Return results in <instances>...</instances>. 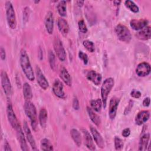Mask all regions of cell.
Segmentation results:
<instances>
[{"mask_svg": "<svg viewBox=\"0 0 151 151\" xmlns=\"http://www.w3.org/2000/svg\"><path fill=\"white\" fill-rule=\"evenodd\" d=\"M48 61L51 69L55 71L57 68L56 58L55 54L51 50H50L48 52Z\"/></svg>", "mask_w": 151, "mask_h": 151, "instance_id": "obj_33", "label": "cell"}, {"mask_svg": "<svg viewBox=\"0 0 151 151\" xmlns=\"http://www.w3.org/2000/svg\"><path fill=\"white\" fill-rule=\"evenodd\" d=\"M114 143L115 149L117 150H121L124 146V143L123 140L118 136H115L114 139Z\"/></svg>", "mask_w": 151, "mask_h": 151, "instance_id": "obj_35", "label": "cell"}, {"mask_svg": "<svg viewBox=\"0 0 151 151\" xmlns=\"http://www.w3.org/2000/svg\"><path fill=\"white\" fill-rule=\"evenodd\" d=\"M5 9L7 24L10 28L15 29L17 27L16 15L13 5L10 1L6 2Z\"/></svg>", "mask_w": 151, "mask_h": 151, "instance_id": "obj_5", "label": "cell"}, {"mask_svg": "<svg viewBox=\"0 0 151 151\" xmlns=\"http://www.w3.org/2000/svg\"><path fill=\"white\" fill-rule=\"evenodd\" d=\"M133 101L130 100H129L127 106H126V107L124 109V115L128 114L131 111V110H132V109L133 108Z\"/></svg>", "mask_w": 151, "mask_h": 151, "instance_id": "obj_38", "label": "cell"}, {"mask_svg": "<svg viewBox=\"0 0 151 151\" xmlns=\"http://www.w3.org/2000/svg\"><path fill=\"white\" fill-rule=\"evenodd\" d=\"M114 84V79L111 77H109L105 79L101 87V97L104 109L106 107L107 101L109 94L111 91Z\"/></svg>", "mask_w": 151, "mask_h": 151, "instance_id": "obj_3", "label": "cell"}, {"mask_svg": "<svg viewBox=\"0 0 151 151\" xmlns=\"http://www.w3.org/2000/svg\"><path fill=\"white\" fill-rule=\"evenodd\" d=\"M53 47L55 52V54L58 58L61 61H65L67 55L66 52L62 43V41L58 38L57 37L55 38L53 43Z\"/></svg>", "mask_w": 151, "mask_h": 151, "instance_id": "obj_7", "label": "cell"}, {"mask_svg": "<svg viewBox=\"0 0 151 151\" xmlns=\"http://www.w3.org/2000/svg\"><path fill=\"white\" fill-rule=\"evenodd\" d=\"M0 55H1V58L2 60H5V58H6L5 50L2 47H1L0 48Z\"/></svg>", "mask_w": 151, "mask_h": 151, "instance_id": "obj_43", "label": "cell"}, {"mask_svg": "<svg viewBox=\"0 0 151 151\" xmlns=\"http://www.w3.org/2000/svg\"><path fill=\"white\" fill-rule=\"evenodd\" d=\"M30 14V10L28 7H25L24 10L23 12V20L25 21H28V19L29 18V15Z\"/></svg>", "mask_w": 151, "mask_h": 151, "instance_id": "obj_40", "label": "cell"}, {"mask_svg": "<svg viewBox=\"0 0 151 151\" xmlns=\"http://www.w3.org/2000/svg\"><path fill=\"white\" fill-rule=\"evenodd\" d=\"M150 117V112L148 110H142L139 112L135 117V123L140 126L146 122Z\"/></svg>", "mask_w": 151, "mask_h": 151, "instance_id": "obj_20", "label": "cell"}, {"mask_svg": "<svg viewBox=\"0 0 151 151\" xmlns=\"http://www.w3.org/2000/svg\"><path fill=\"white\" fill-rule=\"evenodd\" d=\"M113 3L115 5H119L121 3V1H113Z\"/></svg>", "mask_w": 151, "mask_h": 151, "instance_id": "obj_47", "label": "cell"}, {"mask_svg": "<svg viewBox=\"0 0 151 151\" xmlns=\"http://www.w3.org/2000/svg\"><path fill=\"white\" fill-rule=\"evenodd\" d=\"M57 27L59 31L63 36L65 37L67 35L70 30V27L65 19L63 18H58L57 20Z\"/></svg>", "mask_w": 151, "mask_h": 151, "instance_id": "obj_21", "label": "cell"}, {"mask_svg": "<svg viewBox=\"0 0 151 151\" xmlns=\"http://www.w3.org/2000/svg\"><path fill=\"white\" fill-rule=\"evenodd\" d=\"M48 117L47 111L45 109L42 108L39 113V122L40 126L42 128H45L47 124V120Z\"/></svg>", "mask_w": 151, "mask_h": 151, "instance_id": "obj_28", "label": "cell"}, {"mask_svg": "<svg viewBox=\"0 0 151 151\" xmlns=\"http://www.w3.org/2000/svg\"><path fill=\"white\" fill-rule=\"evenodd\" d=\"M1 82L5 94L7 97H10L12 93V86L7 73L4 70L1 72Z\"/></svg>", "mask_w": 151, "mask_h": 151, "instance_id": "obj_6", "label": "cell"}, {"mask_svg": "<svg viewBox=\"0 0 151 151\" xmlns=\"http://www.w3.org/2000/svg\"><path fill=\"white\" fill-rule=\"evenodd\" d=\"M78 27L79 31L83 34H86L88 31L87 27V26L84 22V21L83 19H81L78 21Z\"/></svg>", "mask_w": 151, "mask_h": 151, "instance_id": "obj_36", "label": "cell"}, {"mask_svg": "<svg viewBox=\"0 0 151 151\" xmlns=\"http://www.w3.org/2000/svg\"><path fill=\"white\" fill-rule=\"evenodd\" d=\"M90 106L91 109L96 112H100L103 106L102 100L100 99H97L96 100H92L90 101Z\"/></svg>", "mask_w": 151, "mask_h": 151, "instance_id": "obj_31", "label": "cell"}, {"mask_svg": "<svg viewBox=\"0 0 151 151\" xmlns=\"http://www.w3.org/2000/svg\"><path fill=\"white\" fill-rule=\"evenodd\" d=\"M149 22L146 19H133L130 22L131 28L136 31H140L146 27Z\"/></svg>", "mask_w": 151, "mask_h": 151, "instance_id": "obj_17", "label": "cell"}, {"mask_svg": "<svg viewBox=\"0 0 151 151\" xmlns=\"http://www.w3.org/2000/svg\"><path fill=\"white\" fill-rule=\"evenodd\" d=\"M136 37L137 39L142 41H146L150 38L151 28L150 26H146L142 29L140 30L136 34Z\"/></svg>", "mask_w": 151, "mask_h": 151, "instance_id": "obj_22", "label": "cell"}, {"mask_svg": "<svg viewBox=\"0 0 151 151\" xmlns=\"http://www.w3.org/2000/svg\"><path fill=\"white\" fill-rule=\"evenodd\" d=\"M84 1H76V4L79 7L83 6V5H84Z\"/></svg>", "mask_w": 151, "mask_h": 151, "instance_id": "obj_46", "label": "cell"}, {"mask_svg": "<svg viewBox=\"0 0 151 151\" xmlns=\"http://www.w3.org/2000/svg\"><path fill=\"white\" fill-rule=\"evenodd\" d=\"M81 132H82L83 134V139L86 146L90 150H95L96 146L94 145L93 139L90 133L86 129H81Z\"/></svg>", "mask_w": 151, "mask_h": 151, "instance_id": "obj_15", "label": "cell"}, {"mask_svg": "<svg viewBox=\"0 0 151 151\" xmlns=\"http://www.w3.org/2000/svg\"><path fill=\"white\" fill-rule=\"evenodd\" d=\"M54 94L60 99H64L65 97V94L64 91V86L63 83L59 80H55L52 88Z\"/></svg>", "mask_w": 151, "mask_h": 151, "instance_id": "obj_10", "label": "cell"}, {"mask_svg": "<svg viewBox=\"0 0 151 151\" xmlns=\"http://www.w3.org/2000/svg\"><path fill=\"white\" fill-rule=\"evenodd\" d=\"M90 132L97 146L103 149L104 147V142L100 133L93 126H90Z\"/></svg>", "mask_w": 151, "mask_h": 151, "instance_id": "obj_19", "label": "cell"}, {"mask_svg": "<svg viewBox=\"0 0 151 151\" xmlns=\"http://www.w3.org/2000/svg\"><path fill=\"white\" fill-rule=\"evenodd\" d=\"M150 97H146L143 101V106L144 107H148L150 105Z\"/></svg>", "mask_w": 151, "mask_h": 151, "instance_id": "obj_44", "label": "cell"}, {"mask_svg": "<svg viewBox=\"0 0 151 151\" xmlns=\"http://www.w3.org/2000/svg\"><path fill=\"white\" fill-rule=\"evenodd\" d=\"M15 130L17 132V139L19 143L21 150H24V151L28 150L29 149L28 147V145H27V143L26 142L25 133H24V132H23V130L22 129L21 124L15 129Z\"/></svg>", "mask_w": 151, "mask_h": 151, "instance_id": "obj_13", "label": "cell"}, {"mask_svg": "<svg viewBox=\"0 0 151 151\" xmlns=\"http://www.w3.org/2000/svg\"><path fill=\"white\" fill-rule=\"evenodd\" d=\"M23 128H24V132L25 133V135L26 136V139L29 142L31 148L34 150H37V146H36V143L35 139L32 134V133L31 132L30 129L28 127V125L26 121H24V124H23Z\"/></svg>", "mask_w": 151, "mask_h": 151, "instance_id": "obj_14", "label": "cell"}, {"mask_svg": "<svg viewBox=\"0 0 151 151\" xmlns=\"http://www.w3.org/2000/svg\"><path fill=\"white\" fill-rule=\"evenodd\" d=\"M150 139L149 133H145L143 134L139 142V148L138 150L140 151H145L147 149L148 143Z\"/></svg>", "mask_w": 151, "mask_h": 151, "instance_id": "obj_23", "label": "cell"}, {"mask_svg": "<svg viewBox=\"0 0 151 151\" xmlns=\"http://www.w3.org/2000/svg\"><path fill=\"white\" fill-rule=\"evenodd\" d=\"M78 57L80 59H81L83 61V63L84 64H87L88 59V56L86 53L83 52L81 51H80L78 52Z\"/></svg>", "mask_w": 151, "mask_h": 151, "instance_id": "obj_37", "label": "cell"}, {"mask_svg": "<svg viewBox=\"0 0 151 151\" xmlns=\"http://www.w3.org/2000/svg\"><path fill=\"white\" fill-rule=\"evenodd\" d=\"M40 147L42 150H53V146L50 140L47 138L42 139L40 142Z\"/></svg>", "mask_w": 151, "mask_h": 151, "instance_id": "obj_30", "label": "cell"}, {"mask_svg": "<svg viewBox=\"0 0 151 151\" xmlns=\"http://www.w3.org/2000/svg\"><path fill=\"white\" fill-rule=\"evenodd\" d=\"M150 65L146 62H142L139 63L136 68V73L139 77H143L148 76L150 73Z\"/></svg>", "mask_w": 151, "mask_h": 151, "instance_id": "obj_12", "label": "cell"}, {"mask_svg": "<svg viewBox=\"0 0 151 151\" xmlns=\"http://www.w3.org/2000/svg\"><path fill=\"white\" fill-rule=\"evenodd\" d=\"M114 32L118 39L124 42L129 43L132 40V34L130 30L125 25L118 24L114 28Z\"/></svg>", "mask_w": 151, "mask_h": 151, "instance_id": "obj_4", "label": "cell"}, {"mask_svg": "<svg viewBox=\"0 0 151 151\" xmlns=\"http://www.w3.org/2000/svg\"><path fill=\"white\" fill-rule=\"evenodd\" d=\"M35 73H36V76H37V83L39 84V86H40V87L44 90H47L49 87V83L47 81L45 77L44 76V75L42 73L40 68L38 66L36 67Z\"/></svg>", "mask_w": 151, "mask_h": 151, "instance_id": "obj_9", "label": "cell"}, {"mask_svg": "<svg viewBox=\"0 0 151 151\" xmlns=\"http://www.w3.org/2000/svg\"><path fill=\"white\" fill-rule=\"evenodd\" d=\"M60 76L61 77V78L62 79V80L64 81V83L68 86H71L72 84V80H71V77L70 74H69V73L68 72L67 70L64 68L63 67L61 69L60 73Z\"/></svg>", "mask_w": 151, "mask_h": 151, "instance_id": "obj_24", "label": "cell"}, {"mask_svg": "<svg viewBox=\"0 0 151 151\" xmlns=\"http://www.w3.org/2000/svg\"><path fill=\"white\" fill-rule=\"evenodd\" d=\"M119 102L120 99L116 97H112L110 100L109 106V116L111 120L114 119L116 117Z\"/></svg>", "mask_w": 151, "mask_h": 151, "instance_id": "obj_11", "label": "cell"}, {"mask_svg": "<svg viewBox=\"0 0 151 151\" xmlns=\"http://www.w3.org/2000/svg\"><path fill=\"white\" fill-rule=\"evenodd\" d=\"M87 111L88 114V116L91 120L97 126H99L101 123V119L100 117L94 112V111L90 107H87Z\"/></svg>", "mask_w": 151, "mask_h": 151, "instance_id": "obj_27", "label": "cell"}, {"mask_svg": "<svg viewBox=\"0 0 151 151\" xmlns=\"http://www.w3.org/2000/svg\"><path fill=\"white\" fill-rule=\"evenodd\" d=\"M83 45L86 48V49L90 52H93L95 50V47H94V43L92 41H90V40H86L83 41Z\"/></svg>", "mask_w": 151, "mask_h": 151, "instance_id": "obj_34", "label": "cell"}, {"mask_svg": "<svg viewBox=\"0 0 151 151\" xmlns=\"http://www.w3.org/2000/svg\"><path fill=\"white\" fill-rule=\"evenodd\" d=\"M86 77L89 81H91L96 86L100 85L102 80L101 75L94 70L89 71L87 73Z\"/></svg>", "mask_w": 151, "mask_h": 151, "instance_id": "obj_18", "label": "cell"}, {"mask_svg": "<svg viewBox=\"0 0 151 151\" xmlns=\"http://www.w3.org/2000/svg\"><path fill=\"white\" fill-rule=\"evenodd\" d=\"M22 93L25 101H31L32 99V91L30 85L28 83H25L22 87Z\"/></svg>", "mask_w": 151, "mask_h": 151, "instance_id": "obj_25", "label": "cell"}, {"mask_svg": "<svg viewBox=\"0 0 151 151\" xmlns=\"http://www.w3.org/2000/svg\"><path fill=\"white\" fill-rule=\"evenodd\" d=\"M57 11L61 17H65L67 15V4L65 1H60L57 5Z\"/></svg>", "mask_w": 151, "mask_h": 151, "instance_id": "obj_29", "label": "cell"}, {"mask_svg": "<svg viewBox=\"0 0 151 151\" xmlns=\"http://www.w3.org/2000/svg\"><path fill=\"white\" fill-rule=\"evenodd\" d=\"M73 107L74 110H78L80 109V104L79 101L77 97H74L73 101Z\"/></svg>", "mask_w": 151, "mask_h": 151, "instance_id": "obj_41", "label": "cell"}, {"mask_svg": "<svg viewBox=\"0 0 151 151\" xmlns=\"http://www.w3.org/2000/svg\"><path fill=\"white\" fill-rule=\"evenodd\" d=\"M24 108L25 114L30 120L32 129L35 131L37 126V114L35 106L31 101H25Z\"/></svg>", "mask_w": 151, "mask_h": 151, "instance_id": "obj_2", "label": "cell"}, {"mask_svg": "<svg viewBox=\"0 0 151 151\" xmlns=\"http://www.w3.org/2000/svg\"><path fill=\"white\" fill-rule=\"evenodd\" d=\"M44 24L47 32L49 34H52L54 30V15L52 12L48 11L46 14Z\"/></svg>", "mask_w": 151, "mask_h": 151, "instance_id": "obj_16", "label": "cell"}, {"mask_svg": "<svg viewBox=\"0 0 151 151\" xmlns=\"http://www.w3.org/2000/svg\"><path fill=\"white\" fill-rule=\"evenodd\" d=\"M4 150L6 151H11L12 150V149L11 148L9 143L6 140H5V142H4Z\"/></svg>", "mask_w": 151, "mask_h": 151, "instance_id": "obj_45", "label": "cell"}, {"mask_svg": "<svg viewBox=\"0 0 151 151\" xmlns=\"http://www.w3.org/2000/svg\"><path fill=\"white\" fill-rule=\"evenodd\" d=\"M70 135L75 144L78 147H80L82 142V138L80 132L76 129H72L70 130Z\"/></svg>", "mask_w": 151, "mask_h": 151, "instance_id": "obj_26", "label": "cell"}, {"mask_svg": "<svg viewBox=\"0 0 151 151\" xmlns=\"http://www.w3.org/2000/svg\"><path fill=\"white\" fill-rule=\"evenodd\" d=\"M125 6L130 11L134 13H137L139 11V6L132 1L127 0L124 2Z\"/></svg>", "mask_w": 151, "mask_h": 151, "instance_id": "obj_32", "label": "cell"}, {"mask_svg": "<svg viewBox=\"0 0 151 151\" xmlns=\"http://www.w3.org/2000/svg\"><path fill=\"white\" fill-rule=\"evenodd\" d=\"M19 63L22 71L26 77L29 81H34L35 79V76L33 69L31 67L28 55L24 49H22L21 50L19 55Z\"/></svg>", "mask_w": 151, "mask_h": 151, "instance_id": "obj_1", "label": "cell"}, {"mask_svg": "<svg viewBox=\"0 0 151 151\" xmlns=\"http://www.w3.org/2000/svg\"><path fill=\"white\" fill-rule=\"evenodd\" d=\"M130 96L135 99H139L141 97V93L137 90L133 89L130 92Z\"/></svg>", "mask_w": 151, "mask_h": 151, "instance_id": "obj_39", "label": "cell"}, {"mask_svg": "<svg viewBox=\"0 0 151 151\" xmlns=\"http://www.w3.org/2000/svg\"><path fill=\"white\" fill-rule=\"evenodd\" d=\"M6 114L9 123L13 129L15 130L20 125L19 121L18 120L15 112L13 110L11 103H8L6 107Z\"/></svg>", "mask_w": 151, "mask_h": 151, "instance_id": "obj_8", "label": "cell"}, {"mask_svg": "<svg viewBox=\"0 0 151 151\" xmlns=\"http://www.w3.org/2000/svg\"><path fill=\"white\" fill-rule=\"evenodd\" d=\"M130 134V130L129 128H126V129L123 130L122 133V135L124 137H127L129 136Z\"/></svg>", "mask_w": 151, "mask_h": 151, "instance_id": "obj_42", "label": "cell"}]
</instances>
